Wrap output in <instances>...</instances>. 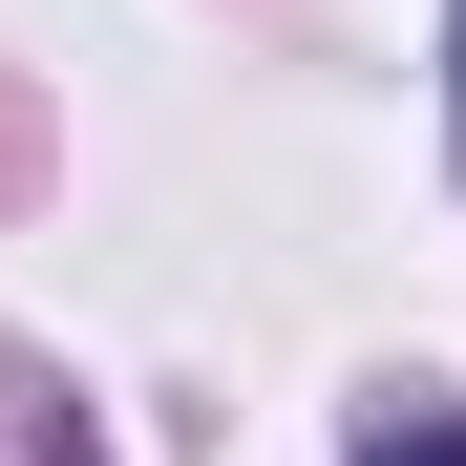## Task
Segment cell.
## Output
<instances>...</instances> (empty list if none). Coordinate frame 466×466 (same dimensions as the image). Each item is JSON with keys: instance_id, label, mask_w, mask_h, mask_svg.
<instances>
[{"instance_id": "6da1fadb", "label": "cell", "mask_w": 466, "mask_h": 466, "mask_svg": "<svg viewBox=\"0 0 466 466\" xmlns=\"http://www.w3.org/2000/svg\"><path fill=\"white\" fill-rule=\"evenodd\" d=\"M360 466H466V424H445V403H381V424H360Z\"/></svg>"}]
</instances>
